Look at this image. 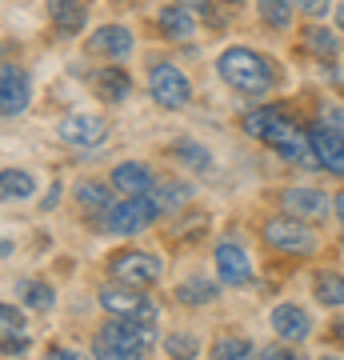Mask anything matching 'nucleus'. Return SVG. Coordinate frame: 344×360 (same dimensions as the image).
<instances>
[{
  "label": "nucleus",
  "mask_w": 344,
  "mask_h": 360,
  "mask_svg": "<svg viewBox=\"0 0 344 360\" xmlns=\"http://www.w3.org/2000/svg\"><path fill=\"white\" fill-rule=\"evenodd\" d=\"M217 77L229 84L232 92H241V96H265V92L276 89V65L260 56L256 49H244V44H232L217 56Z\"/></svg>",
  "instance_id": "1"
},
{
  "label": "nucleus",
  "mask_w": 344,
  "mask_h": 360,
  "mask_svg": "<svg viewBox=\"0 0 344 360\" xmlns=\"http://www.w3.org/2000/svg\"><path fill=\"white\" fill-rule=\"evenodd\" d=\"M153 324H136V321H113L104 324L101 333L92 336V356L96 360H144L153 348Z\"/></svg>",
  "instance_id": "2"
},
{
  "label": "nucleus",
  "mask_w": 344,
  "mask_h": 360,
  "mask_svg": "<svg viewBox=\"0 0 344 360\" xmlns=\"http://www.w3.org/2000/svg\"><path fill=\"white\" fill-rule=\"evenodd\" d=\"M265 245L284 257H312L317 252V232L296 217H272L265 224Z\"/></svg>",
  "instance_id": "3"
},
{
  "label": "nucleus",
  "mask_w": 344,
  "mask_h": 360,
  "mask_svg": "<svg viewBox=\"0 0 344 360\" xmlns=\"http://www.w3.org/2000/svg\"><path fill=\"white\" fill-rule=\"evenodd\" d=\"M148 92H153V101L168 112H180V108H189L192 101V80L180 72L172 60H156L148 68Z\"/></svg>",
  "instance_id": "4"
},
{
  "label": "nucleus",
  "mask_w": 344,
  "mask_h": 360,
  "mask_svg": "<svg viewBox=\"0 0 344 360\" xmlns=\"http://www.w3.org/2000/svg\"><path fill=\"white\" fill-rule=\"evenodd\" d=\"M101 309L108 316L120 321H136V324H156V300L144 296L132 284H116V288H101Z\"/></svg>",
  "instance_id": "5"
},
{
  "label": "nucleus",
  "mask_w": 344,
  "mask_h": 360,
  "mask_svg": "<svg viewBox=\"0 0 344 360\" xmlns=\"http://www.w3.org/2000/svg\"><path fill=\"white\" fill-rule=\"evenodd\" d=\"M156 217H160V205L153 196H125L120 205L104 212V229L116 232V236H132V232H144Z\"/></svg>",
  "instance_id": "6"
},
{
  "label": "nucleus",
  "mask_w": 344,
  "mask_h": 360,
  "mask_svg": "<svg viewBox=\"0 0 344 360\" xmlns=\"http://www.w3.org/2000/svg\"><path fill=\"white\" fill-rule=\"evenodd\" d=\"M108 276L116 284H132V288H144L160 276V260L153 252H141V248H125V252H113L108 257Z\"/></svg>",
  "instance_id": "7"
},
{
  "label": "nucleus",
  "mask_w": 344,
  "mask_h": 360,
  "mask_svg": "<svg viewBox=\"0 0 344 360\" xmlns=\"http://www.w3.org/2000/svg\"><path fill=\"white\" fill-rule=\"evenodd\" d=\"M56 136H60L68 148H96V144H104V136H108V120H104V116H89V112H72L56 124Z\"/></svg>",
  "instance_id": "8"
},
{
  "label": "nucleus",
  "mask_w": 344,
  "mask_h": 360,
  "mask_svg": "<svg viewBox=\"0 0 344 360\" xmlns=\"http://www.w3.org/2000/svg\"><path fill=\"white\" fill-rule=\"evenodd\" d=\"M281 208L288 212V217H296V220H320L324 212H329V196L320 193V188H305V184H293V188H284L281 196Z\"/></svg>",
  "instance_id": "9"
},
{
  "label": "nucleus",
  "mask_w": 344,
  "mask_h": 360,
  "mask_svg": "<svg viewBox=\"0 0 344 360\" xmlns=\"http://www.w3.org/2000/svg\"><path fill=\"white\" fill-rule=\"evenodd\" d=\"M268 324H272V333L281 336L284 345H300V340L312 336V316L300 304H276L272 316H268Z\"/></svg>",
  "instance_id": "10"
},
{
  "label": "nucleus",
  "mask_w": 344,
  "mask_h": 360,
  "mask_svg": "<svg viewBox=\"0 0 344 360\" xmlns=\"http://www.w3.org/2000/svg\"><path fill=\"white\" fill-rule=\"evenodd\" d=\"M113 188L120 196H153L156 176H153V168L141 165V160H125V165L113 168Z\"/></svg>",
  "instance_id": "11"
},
{
  "label": "nucleus",
  "mask_w": 344,
  "mask_h": 360,
  "mask_svg": "<svg viewBox=\"0 0 344 360\" xmlns=\"http://www.w3.org/2000/svg\"><path fill=\"white\" fill-rule=\"evenodd\" d=\"M25 108H28V77L16 65H4V72H0V112H4V120H13Z\"/></svg>",
  "instance_id": "12"
},
{
  "label": "nucleus",
  "mask_w": 344,
  "mask_h": 360,
  "mask_svg": "<svg viewBox=\"0 0 344 360\" xmlns=\"http://www.w3.org/2000/svg\"><path fill=\"white\" fill-rule=\"evenodd\" d=\"M132 44L136 40H132V32L125 25H101L89 37V52H96L104 60H125L128 52H132Z\"/></svg>",
  "instance_id": "13"
},
{
  "label": "nucleus",
  "mask_w": 344,
  "mask_h": 360,
  "mask_svg": "<svg viewBox=\"0 0 344 360\" xmlns=\"http://www.w3.org/2000/svg\"><path fill=\"white\" fill-rule=\"evenodd\" d=\"M308 132H312V148H317V156H320V168L344 176V132L329 129V124H320V120Z\"/></svg>",
  "instance_id": "14"
},
{
  "label": "nucleus",
  "mask_w": 344,
  "mask_h": 360,
  "mask_svg": "<svg viewBox=\"0 0 344 360\" xmlns=\"http://www.w3.org/2000/svg\"><path fill=\"white\" fill-rule=\"evenodd\" d=\"M212 260H217V276L224 284H236V288L241 284H253V264H248L241 245H217Z\"/></svg>",
  "instance_id": "15"
},
{
  "label": "nucleus",
  "mask_w": 344,
  "mask_h": 360,
  "mask_svg": "<svg viewBox=\"0 0 344 360\" xmlns=\"http://www.w3.org/2000/svg\"><path fill=\"white\" fill-rule=\"evenodd\" d=\"M92 89H96V96H101L104 104H125L128 96H132V77H128L125 68H101V72H92Z\"/></svg>",
  "instance_id": "16"
},
{
  "label": "nucleus",
  "mask_w": 344,
  "mask_h": 360,
  "mask_svg": "<svg viewBox=\"0 0 344 360\" xmlns=\"http://www.w3.org/2000/svg\"><path fill=\"white\" fill-rule=\"evenodd\" d=\"M49 20L60 37H77L84 28V4L80 0H49Z\"/></svg>",
  "instance_id": "17"
},
{
  "label": "nucleus",
  "mask_w": 344,
  "mask_h": 360,
  "mask_svg": "<svg viewBox=\"0 0 344 360\" xmlns=\"http://www.w3.org/2000/svg\"><path fill=\"white\" fill-rule=\"evenodd\" d=\"M156 28H160V37H168V40H189L192 32H196V20H192V13H184L180 4H168V8L156 13Z\"/></svg>",
  "instance_id": "18"
},
{
  "label": "nucleus",
  "mask_w": 344,
  "mask_h": 360,
  "mask_svg": "<svg viewBox=\"0 0 344 360\" xmlns=\"http://www.w3.org/2000/svg\"><path fill=\"white\" fill-rule=\"evenodd\" d=\"M300 44H305L312 56H320V60H336V56H340V40H336V32L324 28V25H308Z\"/></svg>",
  "instance_id": "19"
},
{
  "label": "nucleus",
  "mask_w": 344,
  "mask_h": 360,
  "mask_svg": "<svg viewBox=\"0 0 344 360\" xmlns=\"http://www.w3.org/2000/svg\"><path fill=\"white\" fill-rule=\"evenodd\" d=\"M168 156H172V160H180L184 168H192V172H208V168H212L208 148H200L192 136H180L177 144H168Z\"/></svg>",
  "instance_id": "20"
},
{
  "label": "nucleus",
  "mask_w": 344,
  "mask_h": 360,
  "mask_svg": "<svg viewBox=\"0 0 344 360\" xmlns=\"http://www.w3.org/2000/svg\"><path fill=\"white\" fill-rule=\"evenodd\" d=\"M0 193H4V200H28L37 193V180L25 168H4L0 172Z\"/></svg>",
  "instance_id": "21"
},
{
  "label": "nucleus",
  "mask_w": 344,
  "mask_h": 360,
  "mask_svg": "<svg viewBox=\"0 0 344 360\" xmlns=\"http://www.w3.org/2000/svg\"><path fill=\"white\" fill-rule=\"evenodd\" d=\"M312 296H317L324 309H344V276L340 272H317Z\"/></svg>",
  "instance_id": "22"
},
{
  "label": "nucleus",
  "mask_w": 344,
  "mask_h": 360,
  "mask_svg": "<svg viewBox=\"0 0 344 360\" xmlns=\"http://www.w3.org/2000/svg\"><path fill=\"white\" fill-rule=\"evenodd\" d=\"M217 296H220V284L208 281V276H192L177 288V300H184V304H212Z\"/></svg>",
  "instance_id": "23"
},
{
  "label": "nucleus",
  "mask_w": 344,
  "mask_h": 360,
  "mask_svg": "<svg viewBox=\"0 0 344 360\" xmlns=\"http://www.w3.org/2000/svg\"><path fill=\"white\" fill-rule=\"evenodd\" d=\"M77 205L89 208V212H108L113 208V193H108V184H96V180H84V184H77Z\"/></svg>",
  "instance_id": "24"
},
{
  "label": "nucleus",
  "mask_w": 344,
  "mask_h": 360,
  "mask_svg": "<svg viewBox=\"0 0 344 360\" xmlns=\"http://www.w3.org/2000/svg\"><path fill=\"white\" fill-rule=\"evenodd\" d=\"M16 296L37 312H49L52 304H56V292H52V284H44V281H20L16 284Z\"/></svg>",
  "instance_id": "25"
},
{
  "label": "nucleus",
  "mask_w": 344,
  "mask_h": 360,
  "mask_svg": "<svg viewBox=\"0 0 344 360\" xmlns=\"http://www.w3.org/2000/svg\"><path fill=\"white\" fill-rule=\"evenodd\" d=\"M256 8H260V20L268 28H288L296 13V0H256Z\"/></svg>",
  "instance_id": "26"
},
{
  "label": "nucleus",
  "mask_w": 344,
  "mask_h": 360,
  "mask_svg": "<svg viewBox=\"0 0 344 360\" xmlns=\"http://www.w3.org/2000/svg\"><path fill=\"white\" fill-rule=\"evenodd\" d=\"M189 196H192V193L184 188V184H177V180H156V188H153V200L160 205V212H172V208H180Z\"/></svg>",
  "instance_id": "27"
},
{
  "label": "nucleus",
  "mask_w": 344,
  "mask_h": 360,
  "mask_svg": "<svg viewBox=\"0 0 344 360\" xmlns=\"http://www.w3.org/2000/svg\"><path fill=\"white\" fill-rule=\"evenodd\" d=\"M165 352L172 360H196L200 356V340L192 333H168L165 336Z\"/></svg>",
  "instance_id": "28"
},
{
  "label": "nucleus",
  "mask_w": 344,
  "mask_h": 360,
  "mask_svg": "<svg viewBox=\"0 0 344 360\" xmlns=\"http://www.w3.org/2000/svg\"><path fill=\"white\" fill-rule=\"evenodd\" d=\"M212 360H253V340L244 336H220L212 348Z\"/></svg>",
  "instance_id": "29"
},
{
  "label": "nucleus",
  "mask_w": 344,
  "mask_h": 360,
  "mask_svg": "<svg viewBox=\"0 0 344 360\" xmlns=\"http://www.w3.org/2000/svg\"><path fill=\"white\" fill-rule=\"evenodd\" d=\"M0 328H4V340H8V336H16V333H25V316H20V309H16V304H8V300L0 304Z\"/></svg>",
  "instance_id": "30"
},
{
  "label": "nucleus",
  "mask_w": 344,
  "mask_h": 360,
  "mask_svg": "<svg viewBox=\"0 0 344 360\" xmlns=\"http://www.w3.org/2000/svg\"><path fill=\"white\" fill-rule=\"evenodd\" d=\"M317 120L320 124H329V129H336V132H344V104H324Z\"/></svg>",
  "instance_id": "31"
},
{
  "label": "nucleus",
  "mask_w": 344,
  "mask_h": 360,
  "mask_svg": "<svg viewBox=\"0 0 344 360\" xmlns=\"http://www.w3.org/2000/svg\"><path fill=\"white\" fill-rule=\"evenodd\" d=\"M296 13L312 16V20H320V16L332 13V0H296Z\"/></svg>",
  "instance_id": "32"
},
{
  "label": "nucleus",
  "mask_w": 344,
  "mask_h": 360,
  "mask_svg": "<svg viewBox=\"0 0 344 360\" xmlns=\"http://www.w3.org/2000/svg\"><path fill=\"white\" fill-rule=\"evenodd\" d=\"M44 360H84L77 352V348H49V352H44Z\"/></svg>",
  "instance_id": "33"
},
{
  "label": "nucleus",
  "mask_w": 344,
  "mask_h": 360,
  "mask_svg": "<svg viewBox=\"0 0 344 360\" xmlns=\"http://www.w3.org/2000/svg\"><path fill=\"white\" fill-rule=\"evenodd\" d=\"M281 356H284V348H272V345L260 352V360H281Z\"/></svg>",
  "instance_id": "34"
},
{
  "label": "nucleus",
  "mask_w": 344,
  "mask_h": 360,
  "mask_svg": "<svg viewBox=\"0 0 344 360\" xmlns=\"http://www.w3.org/2000/svg\"><path fill=\"white\" fill-rule=\"evenodd\" d=\"M56 196H60V188L52 184V188H49V196H44V205H40V208H56Z\"/></svg>",
  "instance_id": "35"
},
{
  "label": "nucleus",
  "mask_w": 344,
  "mask_h": 360,
  "mask_svg": "<svg viewBox=\"0 0 344 360\" xmlns=\"http://www.w3.org/2000/svg\"><path fill=\"white\" fill-rule=\"evenodd\" d=\"M332 205H336V220H340V229H344V193H336V200H332Z\"/></svg>",
  "instance_id": "36"
},
{
  "label": "nucleus",
  "mask_w": 344,
  "mask_h": 360,
  "mask_svg": "<svg viewBox=\"0 0 344 360\" xmlns=\"http://www.w3.org/2000/svg\"><path fill=\"white\" fill-rule=\"evenodd\" d=\"M329 333H332V340H344V321H332Z\"/></svg>",
  "instance_id": "37"
},
{
  "label": "nucleus",
  "mask_w": 344,
  "mask_h": 360,
  "mask_svg": "<svg viewBox=\"0 0 344 360\" xmlns=\"http://www.w3.org/2000/svg\"><path fill=\"white\" fill-rule=\"evenodd\" d=\"M177 4H189V8H208V0H177Z\"/></svg>",
  "instance_id": "38"
},
{
  "label": "nucleus",
  "mask_w": 344,
  "mask_h": 360,
  "mask_svg": "<svg viewBox=\"0 0 344 360\" xmlns=\"http://www.w3.org/2000/svg\"><path fill=\"white\" fill-rule=\"evenodd\" d=\"M281 360H308V356H305V352H296V348H293V352L284 348V356H281Z\"/></svg>",
  "instance_id": "39"
},
{
  "label": "nucleus",
  "mask_w": 344,
  "mask_h": 360,
  "mask_svg": "<svg viewBox=\"0 0 344 360\" xmlns=\"http://www.w3.org/2000/svg\"><path fill=\"white\" fill-rule=\"evenodd\" d=\"M336 28H344V4H336Z\"/></svg>",
  "instance_id": "40"
},
{
  "label": "nucleus",
  "mask_w": 344,
  "mask_h": 360,
  "mask_svg": "<svg viewBox=\"0 0 344 360\" xmlns=\"http://www.w3.org/2000/svg\"><path fill=\"white\" fill-rule=\"evenodd\" d=\"M224 4H244V0H224Z\"/></svg>",
  "instance_id": "41"
},
{
  "label": "nucleus",
  "mask_w": 344,
  "mask_h": 360,
  "mask_svg": "<svg viewBox=\"0 0 344 360\" xmlns=\"http://www.w3.org/2000/svg\"><path fill=\"white\" fill-rule=\"evenodd\" d=\"M320 360H340V356H320Z\"/></svg>",
  "instance_id": "42"
},
{
  "label": "nucleus",
  "mask_w": 344,
  "mask_h": 360,
  "mask_svg": "<svg viewBox=\"0 0 344 360\" xmlns=\"http://www.w3.org/2000/svg\"><path fill=\"white\" fill-rule=\"evenodd\" d=\"M125 4H136V0H125Z\"/></svg>",
  "instance_id": "43"
}]
</instances>
